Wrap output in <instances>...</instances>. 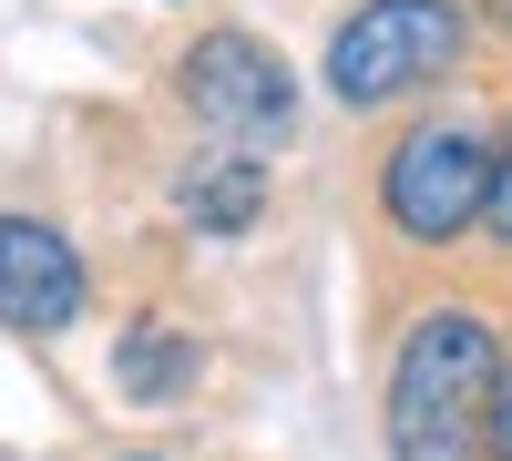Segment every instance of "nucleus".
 Listing matches in <instances>:
<instances>
[{
    "label": "nucleus",
    "mask_w": 512,
    "mask_h": 461,
    "mask_svg": "<svg viewBox=\"0 0 512 461\" xmlns=\"http://www.w3.org/2000/svg\"><path fill=\"white\" fill-rule=\"evenodd\" d=\"M502 400V339L472 308H431L390 369V451L400 461H472Z\"/></svg>",
    "instance_id": "obj_1"
},
{
    "label": "nucleus",
    "mask_w": 512,
    "mask_h": 461,
    "mask_svg": "<svg viewBox=\"0 0 512 461\" xmlns=\"http://www.w3.org/2000/svg\"><path fill=\"white\" fill-rule=\"evenodd\" d=\"M461 62V0H369V11L338 21L328 41V82L338 103H390V93H420Z\"/></svg>",
    "instance_id": "obj_2"
},
{
    "label": "nucleus",
    "mask_w": 512,
    "mask_h": 461,
    "mask_svg": "<svg viewBox=\"0 0 512 461\" xmlns=\"http://www.w3.org/2000/svg\"><path fill=\"white\" fill-rule=\"evenodd\" d=\"M472 216H492V144L472 123H420L390 154V226L420 246H451Z\"/></svg>",
    "instance_id": "obj_3"
},
{
    "label": "nucleus",
    "mask_w": 512,
    "mask_h": 461,
    "mask_svg": "<svg viewBox=\"0 0 512 461\" xmlns=\"http://www.w3.org/2000/svg\"><path fill=\"white\" fill-rule=\"evenodd\" d=\"M185 103L216 123V134L267 144V134L297 123V72H287L256 31H205L195 52H185Z\"/></svg>",
    "instance_id": "obj_4"
},
{
    "label": "nucleus",
    "mask_w": 512,
    "mask_h": 461,
    "mask_svg": "<svg viewBox=\"0 0 512 461\" xmlns=\"http://www.w3.org/2000/svg\"><path fill=\"white\" fill-rule=\"evenodd\" d=\"M82 318V257L62 226L0 216V328H72Z\"/></svg>",
    "instance_id": "obj_5"
},
{
    "label": "nucleus",
    "mask_w": 512,
    "mask_h": 461,
    "mask_svg": "<svg viewBox=\"0 0 512 461\" xmlns=\"http://www.w3.org/2000/svg\"><path fill=\"white\" fill-rule=\"evenodd\" d=\"M175 205H185L195 226H216V236H246L256 205H267V175H256L246 154H195L185 175H175Z\"/></svg>",
    "instance_id": "obj_6"
},
{
    "label": "nucleus",
    "mask_w": 512,
    "mask_h": 461,
    "mask_svg": "<svg viewBox=\"0 0 512 461\" xmlns=\"http://www.w3.org/2000/svg\"><path fill=\"white\" fill-rule=\"evenodd\" d=\"M175 380H185V339H175V328H134V339H123V390L164 400Z\"/></svg>",
    "instance_id": "obj_7"
},
{
    "label": "nucleus",
    "mask_w": 512,
    "mask_h": 461,
    "mask_svg": "<svg viewBox=\"0 0 512 461\" xmlns=\"http://www.w3.org/2000/svg\"><path fill=\"white\" fill-rule=\"evenodd\" d=\"M492 226L512 236V134H502V154H492Z\"/></svg>",
    "instance_id": "obj_8"
},
{
    "label": "nucleus",
    "mask_w": 512,
    "mask_h": 461,
    "mask_svg": "<svg viewBox=\"0 0 512 461\" xmlns=\"http://www.w3.org/2000/svg\"><path fill=\"white\" fill-rule=\"evenodd\" d=\"M492 461H512V380H502V400H492Z\"/></svg>",
    "instance_id": "obj_9"
}]
</instances>
